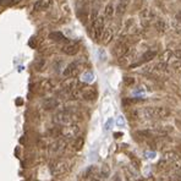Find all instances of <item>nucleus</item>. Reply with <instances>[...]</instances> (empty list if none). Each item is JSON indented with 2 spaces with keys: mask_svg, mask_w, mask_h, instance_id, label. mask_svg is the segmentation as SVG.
<instances>
[{
  "mask_svg": "<svg viewBox=\"0 0 181 181\" xmlns=\"http://www.w3.org/2000/svg\"><path fill=\"white\" fill-rule=\"evenodd\" d=\"M171 114L170 109L165 106H147L143 109V115L147 119L151 120H159V119H165Z\"/></svg>",
  "mask_w": 181,
  "mask_h": 181,
  "instance_id": "nucleus-3",
  "label": "nucleus"
},
{
  "mask_svg": "<svg viewBox=\"0 0 181 181\" xmlns=\"http://www.w3.org/2000/svg\"><path fill=\"white\" fill-rule=\"evenodd\" d=\"M174 67L178 70V71H181V61H178V63H175L174 64Z\"/></svg>",
  "mask_w": 181,
  "mask_h": 181,
  "instance_id": "nucleus-25",
  "label": "nucleus"
},
{
  "mask_svg": "<svg viewBox=\"0 0 181 181\" xmlns=\"http://www.w3.org/2000/svg\"><path fill=\"white\" fill-rule=\"evenodd\" d=\"M113 37H114V32H113V29H111L110 27H106V28H104V31H103V33H102L100 42H102L103 44H109V43L111 42Z\"/></svg>",
  "mask_w": 181,
  "mask_h": 181,
  "instance_id": "nucleus-13",
  "label": "nucleus"
},
{
  "mask_svg": "<svg viewBox=\"0 0 181 181\" xmlns=\"http://www.w3.org/2000/svg\"><path fill=\"white\" fill-rule=\"evenodd\" d=\"M58 104H59V102H58L55 98H49V99H47V100H45L44 106H45V109H47V110H52V109L56 108V106H58Z\"/></svg>",
  "mask_w": 181,
  "mask_h": 181,
  "instance_id": "nucleus-20",
  "label": "nucleus"
},
{
  "mask_svg": "<svg viewBox=\"0 0 181 181\" xmlns=\"http://www.w3.org/2000/svg\"><path fill=\"white\" fill-rule=\"evenodd\" d=\"M140 17H141L142 25L147 27V26H149V25L152 23V21L154 20V13H153V11L149 10V9H143V10L141 11V13H140Z\"/></svg>",
  "mask_w": 181,
  "mask_h": 181,
  "instance_id": "nucleus-12",
  "label": "nucleus"
},
{
  "mask_svg": "<svg viewBox=\"0 0 181 181\" xmlns=\"http://www.w3.org/2000/svg\"><path fill=\"white\" fill-rule=\"evenodd\" d=\"M72 164L74 163L67 158H58V159L50 162V164H49L50 173L54 178H61V176L66 175L67 173H70Z\"/></svg>",
  "mask_w": 181,
  "mask_h": 181,
  "instance_id": "nucleus-1",
  "label": "nucleus"
},
{
  "mask_svg": "<svg viewBox=\"0 0 181 181\" xmlns=\"http://www.w3.org/2000/svg\"><path fill=\"white\" fill-rule=\"evenodd\" d=\"M97 90L94 87H90V86H86V87H82L81 88V98L87 100V102H93L97 99Z\"/></svg>",
  "mask_w": 181,
  "mask_h": 181,
  "instance_id": "nucleus-9",
  "label": "nucleus"
},
{
  "mask_svg": "<svg viewBox=\"0 0 181 181\" xmlns=\"http://www.w3.org/2000/svg\"><path fill=\"white\" fill-rule=\"evenodd\" d=\"M154 27H156V29H157L159 33H165L167 29H168V26H167V23H165L163 20H157V21L154 22Z\"/></svg>",
  "mask_w": 181,
  "mask_h": 181,
  "instance_id": "nucleus-18",
  "label": "nucleus"
},
{
  "mask_svg": "<svg viewBox=\"0 0 181 181\" xmlns=\"http://www.w3.org/2000/svg\"><path fill=\"white\" fill-rule=\"evenodd\" d=\"M80 70H81L80 64L77 61H74V63H71V64H69L66 66V69L64 70V76L66 79H75L79 75Z\"/></svg>",
  "mask_w": 181,
  "mask_h": 181,
  "instance_id": "nucleus-7",
  "label": "nucleus"
},
{
  "mask_svg": "<svg viewBox=\"0 0 181 181\" xmlns=\"http://www.w3.org/2000/svg\"><path fill=\"white\" fill-rule=\"evenodd\" d=\"M125 83H126V85H131V83H133V79H131V77L125 79Z\"/></svg>",
  "mask_w": 181,
  "mask_h": 181,
  "instance_id": "nucleus-26",
  "label": "nucleus"
},
{
  "mask_svg": "<svg viewBox=\"0 0 181 181\" xmlns=\"http://www.w3.org/2000/svg\"><path fill=\"white\" fill-rule=\"evenodd\" d=\"M130 50H131L130 44H129L126 40H120V42H117L116 45L114 47L113 53H114V55H115L116 58L122 59L125 55H127V53H129Z\"/></svg>",
  "mask_w": 181,
  "mask_h": 181,
  "instance_id": "nucleus-6",
  "label": "nucleus"
},
{
  "mask_svg": "<svg viewBox=\"0 0 181 181\" xmlns=\"http://www.w3.org/2000/svg\"><path fill=\"white\" fill-rule=\"evenodd\" d=\"M173 55L176 58V59H179L181 60V49H178V50H174L173 52Z\"/></svg>",
  "mask_w": 181,
  "mask_h": 181,
  "instance_id": "nucleus-24",
  "label": "nucleus"
},
{
  "mask_svg": "<svg viewBox=\"0 0 181 181\" xmlns=\"http://www.w3.org/2000/svg\"><path fill=\"white\" fill-rule=\"evenodd\" d=\"M39 87H40V90H44V92H50V90H54V83H53L52 80H43L39 83Z\"/></svg>",
  "mask_w": 181,
  "mask_h": 181,
  "instance_id": "nucleus-17",
  "label": "nucleus"
},
{
  "mask_svg": "<svg viewBox=\"0 0 181 181\" xmlns=\"http://www.w3.org/2000/svg\"><path fill=\"white\" fill-rule=\"evenodd\" d=\"M67 147H69L67 141H65V140L61 138V140H56L55 142L52 143L50 151H52L53 153H55V154H61V153H64V152L67 149Z\"/></svg>",
  "mask_w": 181,
  "mask_h": 181,
  "instance_id": "nucleus-10",
  "label": "nucleus"
},
{
  "mask_svg": "<svg viewBox=\"0 0 181 181\" xmlns=\"http://www.w3.org/2000/svg\"><path fill=\"white\" fill-rule=\"evenodd\" d=\"M49 38H50L52 40H54V42H65V40H66L65 36H64L61 32H52V33L49 34Z\"/></svg>",
  "mask_w": 181,
  "mask_h": 181,
  "instance_id": "nucleus-19",
  "label": "nucleus"
},
{
  "mask_svg": "<svg viewBox=\"0 0 181 181\" xmlns=\"http://www.w3.org/2000/svg\"><path fill=\"white\" fill-rule=\"evenodd\" d=\"M52 5H53V0H38V1L34 4V10H37V11H43V10L49 9Z\"/></svg>",
  "mask_w": 181,
  "mask_h": 181,
  "instance_id": "nucleus-15",
  "label": "nucleus"
},
{
  "mask_svg": "<svg viewBox=\"0 0 181 181\" xmlns=\"http://www.w3.org/2000/svg\"><path fill=\"white\" fill-rule=\"evenodd\" d=\"M114 13H115V9H114L113 4H108L105 6V10H104V16L106 18H111L114 16Z\"/></svg>",
  "mask_w": 181,
  "mask_h": 181,
  "instance_id": "nucleus-22",
  "label": "nucleus"
},
{
  "mask_svg": "<svg viewBox=\"0 0 181 181\" xmlns=\"http://www.w3.org/2000/svg\"><path fill=\"white\" fill-rule=\"evenodd\" d=\"M16 0H0V6H4V5H10L12 2H15Z\"/></svg>",
  "mask_w": 181,
  "mask_h": 181,
  "instance_id": "nucleus-23",
  "label": "nucleus"
},
{
  "mask_svg": "<svg viewBox=\"0 0 181 181\" xmlns=\"http://www.w3.org/2000/svg\"><path fill=\"white\" fill-rule=\"evenodd\" d=\"M53 121L58 125H61V126L74 125V124H77L79 116H77V114H75L70 110H61V111L55 113V115L53 116Z\"/></svg>",
  "mask_w": 181,
  "mask_h": 181,
  "instance_id": "nucleus-2",
  "label": "nucleus"
},
{
  "mask_svg": "<svg viewBox=\"0 0 181 181\" xmlns=\"http://www.w3.org/2000/svg\"><path fill=\"white\" fill-rule=\"evenodd\" d=\"M156 56H157V52H154V50H148V52H146V53L141 56L140 61H138V63H136V65H141V64L148 63V61L153 60Z\"/></svg>",
  "mask_w": 181,
  "mask_h": 181,
  "instance_id": "nucleus-14",
  "label": "nucleus"
},
{
  "mask_svg": "<svg viewBox=\"0 0 181 181\" xmlns=\"http://www.w3.org/2000/svg\"><path fill=\"white\" fill-rule=\"evenodd\" d=\"M80 131H81V129L77 124L66 125L60 129V136L63 137V140L69 142V141H72V140L80 137Z\"/></svg>",
  "mask_w": 181,
  "mask_h": 181,
  "instance_id": "nucleus-5",
  "label": "nucleus"
},
{
  "mask_svg": "<svg viewBox=\"0 0 181 181\" xmlns=\"http://www.w3.org/2000/svg\"><path fill=\"white\" fill-rule=\"evenodd\" d=\"M63 53L66 55H76L80 50V45L77 42H66L63 48H61Z\"/></svg>",
  "mask_w": 181,
  "mask_h": 181,
  "instance_id": "nucleus-11",
  "label": "nucleus"
},
{
  "mask_svg": "<svg viewBox=\"0 0 181 181\" xmlns=\"http://www.w3.org/2000/svg\"><path fill=\"white\" fill-rule=\"evenodd\" d=\"M127 5H129V0H119L117 6H116V10H115L116 15H119V16L124 15L125 11L127 10Z\"/></svg>",
  "mask_w": 181,
  "mask_h": 181,
  "instance_id": "nucleus-16",
  "label": "nucleus"
},
{
  "mask_svg": "<svg viewBox=\"0 0 181 181\" xmlns=\"http://www.w3.org/2000/svg\"><path fill=\"white\" fill-rule=\"evenodd\" d=\"M80 87H82V86H81V83H80L76 79H66V80L63 82V85H61V88H63V90H64L66 94L71 93L74 90L80 88Z\"/></svg>",
  "mask_w": 181,
  "mask_h": 181,
  "instance_id": "nucleus-8",
  "label": "nucleus"
},
{
  "mask_svg": "<svg viewBox=\"0 0 181 181\" xmlns=\"http://www.w3.org/2000/svg\"><path fill=\"white\" fill-rule=\"evenodd\" d=\"M104 28H105L104 27V17L94 15L92 17V23H90V37L94 40H100V37H102V33H103Z\"/></svg>",
  "mask_w": 181,
  "mask_h": 181,
  "instance_id": "nucleus-4",
  "label": "nucleus"
},
{
  "mask_svg": "<svg viewBox=\"0 0 181 181\" xmlns=\"http://www.w3.org/2000/svg\"><path fill=\"white\" fill-rule=\"evenodd\" d=\"M71 146H72V148H74L75 151H80V149L82 148V146H83V138H82V137H77V138L72 140Z\"/></svg>",
  "mask_w": 181,
  "mask_h": 181,
  "instance_id": "nucleus-21",
  "label": "nucleus"
}]
</instances>
